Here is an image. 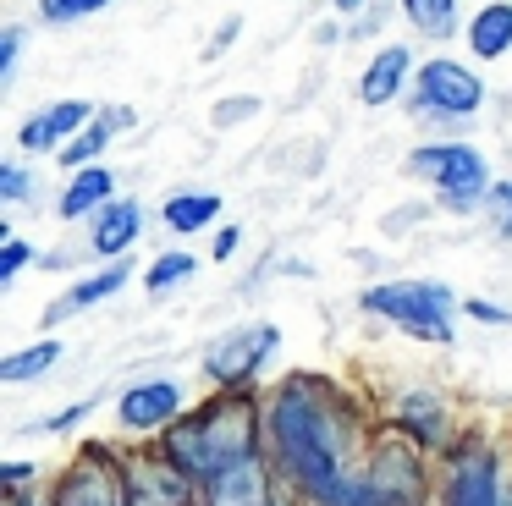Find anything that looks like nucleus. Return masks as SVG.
<instances>
[{"mask_svg":"<svg viewBox=\"0 0 512 506\" xmlns=\"http://www.w3.org/2000/svg\"><path fill=\"white\" fill-rule=\"evenodd\" d=\"M94 121V105L89 99H61V105H50L45 116L23 121V149H56V143H72L83 127Z\"/></svg>","mask_w":512,"mask_h":506,"instance_id":"f8f14e48","label":"nucleus"},{"mask_svg":"<svg viewBox=\"0 0 512 506\" xmlns=\"http://www.w3.org/2000/svg\"><path fill=\"white\" fill-rule=\"evenodd\" d=\"M402 11H408V22L419 33H452L457 28V0H402Z\"/></svg>","mask_w":512,"mask_h":506,"instance_id":"4be33fe9","label":"nucleus"},{"mask_svg":"<svg viewBox=\"0 0 512 506\" xmlns=\"http://www.w3.org/2000/svg\"><path fill=\"white\" fill-rule=\"evenodd\" d=\"M364 495L369 506H424V462L413 446L386 440L375 462L364 468Z\"/></svg>","mask_w":512,"mask_h":506,"instance_id":"39448f33","label":"nucleus"},{"mask_svg":"<svg viewBox=\"0 0 512 506\" xmlns=\"http://www.w3.org/2000/svg\"><path fill=\"white\" fill-rule=\"evenodd\" d=\"M270 440L303 495H314L320 506H369L364 473H353V462H347L353 418L331 385L309 380V374L281 385L270 396Z\"/></svg>","mask_w":512,"mask_h":506,"instance_id":"f257e3e1","label":"nucleus"},{"mask_svg":"<svg viewBox=\"0 0 512 506\" xmlns=\"http://www.w3.org/2000/svg\"><path fill=\"white\" fill-rule=\"evenodd\" d=\"M485 209H490V215H496V231H501V237H512V182L490 187Z\"/></svg>","mask_w":512,"mask_h":506,"instance_id":"a878e982","label":"nucleus"},{"mask_svg":"<svg viewBox=\"0 0 512 506\" xmlns=\"http://www.w3.org/2000/svg\"><path fill=\"white\" fill-rule=\"evenodd\" d=\"M446 506H501L496 490V457H490L479 440L452 451V468H446Z\"/></svg>","mask_w":512,"mask_h":506,"instance_id":"1a4fd4ad","label":"nucleus"},{"mask_svg":"<svg viewBox=\"0 0 512 506\" xmlns=\"http://www.w3.org/2000/svg\"><path fill=\"white\" fill-rule=\"evenodd\" d=\"M501 506H512V501H501Z\"/></svg>","mask_w":512,"mask_h":506,"instance_id":"c9c22d12","label":"nucleus"},{"mask_svg":"<svg viewBox=\"0 0 512 506\" xmlns=\"http://www.w3.org/2000/svg\"><path fill=\"white\" fill-rule=\"evenodd\" d=\"M468 44H474V55H485V61H496V55L512 50V6H485L474 17V28H468Z\"/></svg>","mask_w":512,"mask_h":506,"instance_id":"6ab92c4d","label":"nucleus"},{"mask_svg":"<svg viewBox=\"0 0 512 506\" xmlns=\"http://www.w3.org/2000/svg\"><path fill=\"white\" fill-rule=\"evenodd\" d=\"M50 506H127V473H116L100 451L78 457V468L56 484V501Z\"/></svg>","mask_w":512,"mask_h":506,"instance_id":"9d476101","label":"nucleus"},{"mask_svg":"<svg viewBox=\"0 0 512 506\" xmlns=\"http://www.w3.org/2000/svg\"><path fill=\"white\" fill-rule=\"evenodd\" d=\"M34 259V253H28V242H6V253H0V286H12L17 281V270H23V264Z\"/></svg>","mask_w":512,"mask_h":506,"instance_id":"bb28decb","label":"nucleus"},{"mask_svg":"<svg viewBox=\"0 0 512 506\" xmlns=\"http://www.w3.org/2000/svg\"><path fill=\"white\" fill-rule=\"evenodd\" d=\"M127 281H133V270H127V264H111V270H100V275H89V281H78L56 308H50V325H56V319H67V314H78V308H94V303H105V297H116Z\"/></svg>","mask_w":512,"mask_h":506,"instance_id":"f3484780","label":"nucleus"},{"mask_svg":"<svg viewBox=\"0 0 512 506\" xmlns=\"http://www.w3.org/2000/svg\"><path fill=\"white\" fill-rule=\"evenodd\" d=\"M0 193H6V198H28V171H23V165H6V171H0Z\"/></svg>","mask_w":512,"mask_h":506,"instance_id":"c756f323","label":"nucleus"},{"mask_svg":"<svg viewBox=\"0 0 512 506\" xmlns=\"http://www.w3.org/2000/svg\"><path fill=\"white\" fill-rule=\"evenodd\" d=\"M358 6H364V0H336V11H358Z\"/></svg>","mask_w":512,"mask_h":506,"instance_id":"f704fd0d","label":"nucleus"},{"mask_svg":"<svg viewBox=\"0 0 512 506\" xmlns=\"http://www.w3.org/2000/svg\"><path fill=\"white\" fill-rule=\"evenodd\" d=\"M259 110V99H221L215 105V127H232V121H248Z\"/></svg>","mask_w":512,"mask_h":506,"instance_id":"cd10ccee","label":"nucleus"},{"mask_svg":"<svg viewBox=\"0 0 512 506\" xmlns=\"http://www.w3.org/2000/svg\"><path fill=\"white\" fill-rule=\"evenodd\" d=\"M17 50H23V33H17V28H6V44H0V83H12Z\"/></svg>","mask_w":512,"mask_h":506,"instance_id":"c85d7f7f","label":"nucleus"},{"mask_svg":"<svg viewBox=\"0 0 512 506\" xmlns=\"http://www.w3.org/2000/svg\"><path fill=\"white\" fill-rule=\"evenodd\" d=\"M100 121H105V127H111V132H127V127H133L138 116H133V110H127V105H111V110H105Z\"/></svg>","mask_w":512,"mask_h":506,"instance_id":"473e14b6","label":"nucleus"},{"mask_svg":"<svg viewBox=\"0 0 512 506\" xmlns=\"http://www.w3.org/2000/svg\"><path fill=\"white\" fill-rule=\"evenodd\" d=\"M237 242H243V231H237V226H221V237H215V259H232Z\"/></svg>","mask_w":512,"mask_h":506,"instance_id":"2f4dec72","label":"nucleus"},{"mask_svg":"<svg viewBox=\"0 0 512 506\" xmlns=\"http://www.w3.org/2000/svg\"><path fill=\"white\" fill-rule=\"evenodd\" d=\"M193 484L171 457H133L127 468V506H193Z\"/></svg>","mask_w":512,"mask_h":506,"instance_id":"6e6552de","label":"nucleus"},{"mask_svg":"<svg viewBox=\"0 0 512 506\" xmlns=\"http://www.w3.org/2000/svg\"><path fill=\"white\" fill-rule=\"evenodd\" d=\"M61 358V341H34V347L12 352V358H0V380H39V374L50 369V363Z\"/></svg>","mask_w":512,"mask_h":506,"instance_id":"412c9836","label":"nucleus"},{"mask_svg":"<svg viewBox=\"0 0 512 506\" xmlns=\"http://www.w3.org/2000/svg\"><path fill=\"white\" fill-rule=\"evenodd\" d=\"M408 66H413L408 50H402V44H386V50L364 66V77H358V99H364L369 110L391 105V99L402 94V83H408Z\"/></svg>","mask_w":512,"mask_h":506,"instance_id":"4468645a","label":"nucleus"},{"mask_svg":"<svg viewBox=\"0 0 512 506\" xmlns=\"http://www.w3.org/2000/svg\"><path fill=\"white\" fill-rule=\"evenodd\" d=\"M138 231H144V209H138L133 198H111V204L94 215V253L122 259V253L138 242Z\"/></svg>","mask_w":512,"mask_h":506,"instance_id":"ddd939ff","label":"nucleus"},{"mask_svg":"<svg viewBox=\"0 0 512 506\" xmlns=\"http://www.w3.org/2000/svg\"><path fill=\"white\" fill-rule=\"evenodd\" d=\"M188 275H193V253H160V259L155 264H149V270H144V286H149V292H171V286H177V281H188Z\"/></svg>","mask_w":512,"mask_h":506,"instance_id":"b1692460","label":"nucleus"},{"mask_svg":"<svg viewBox=\"0 0 512 506\" xmlns=\"http://www.w3.org/2000/svg\"><path fill=\"white\" fill-rule=\"evenodd\" d=\"M364 308L380 319H391L397 330L419 341H452V286L441 281H386V286H369L364 292Z\"/></svg>","mask_w":512,"mask_h":506,"instance_id":"7ed1b4c3","label":"nucleus"},{"mask_svg":"<svg viewBox=\"0 0 512 506\" xmlns=\"http://www.w3.org/2000/svg\"><path fill=\"white\" fill-rule=\"evenodd\" d=\"M111 0H39V11H45V22H83L94 17V11H105Z\"/></svg>","mask_w":512,"mask_h":506,"instance_id":"393cba45","label":"nucleus"},{"mask_svg":"<svg viewBox=\"0 0 512 506\" xmlns=\"http://www.w3.org/2000/svg\"><path fill=\"white\" fill-rule=\"evenodd\" d=\"M160 215H166L171 231H182V237H188V231H204L215 215H221V193H177V198H166V209H160Z\"/></svg>","mask_w":512,"mask_h":506,"instance_id":"aec40b11","label":"nucleus"},{"mask_svg":"<svg viewBox=\"0 0 512 506\" xmlns=\"http://www.w3.org/2000/svg\"><path fill=\"white\" fill-rule=\"evenodd\" d=\"M204 506H270V479H265V462H243V468L221 473V479L204 484Z\"/></svg>","mask_w":512,"mask_h":506,"instance_id":"2eb2a0df","label":"nucleus"},{"mask_svg":"<svg viewBox=\"0 0 512 506\" xmlns=\"http://www.w3.org/2000/svg\"><path fill=\"white\" fill-rule=\"evenodd\" d=\"M397 424L413 429L424 446H435V440H446V407L435 402L430 391H413V396H402V402H397Z\"/></svg>","mask_w":512,"mask_h":506,"instance_id":"a211bd4d","label":"nucleus"},{"mask_svg":"<svg viewBox=\"0 0 512 506\" xmlns=\"http://www.w3.org/2000/svg\"><path fill=\"white\" fill-rule=\"evenodd\" d=\"M468 314H474V319H490V325H507V308H496V303H485V297H474V303H468Z\"/></svg>","mask_w":512,"mask_h":506,"instance_id":"7c9ffc66","label":"nucleus"},{"mask_svg":"<svg viewBox=\"0 0 512 506\" xmlns=\"http://www.w3.org/2000/svg\"><path fill=\"white\" fill-rule=\"evenodd\" d=\"M485 99V83H479L468 66L435 55L430 66H419V116H468Z\"/></svg>","mask_w":512,"mask_h":506,"instance_id":"0eeeda50","label":"nucleus"},{"mask_svg":"<svg viewBox=\"0 0 512 506\" xmlns=\"http://www.w3.org/2000/svg\"><path fill=\"white\" fill-rule=\"evenodd\" d=\"M276 347H281V330L276 325H243V330L221 336L210 352H204V374H210L215 385H243V380H254V374L276 358Z\"/></svg>","mask_w":512,"mask_h":506,"instance_id":"423d86ee","label":"nucleus"},{"mask_svg":"<svg viewBox=\"0 0 512 506\" xmlns=\"http://www.w3.org/2000/svg\"><path fill=\"white\" fill-rule=\"evenodd\" d=\"M111 171H105V165H83V171L78 176H72V187H67V193H61V220H83V215H89V209H105V204H111Z\"/></svg>","mask_w":512,"mask_h":506,"instance_id":"dca6fc26","label":"nucleus"},{"mask_svg":"<svg viewBox=\"0 0 512 506\" xmlns=\"http://www.w3.org/2000/svg\"><path fill=\"white\" fill-rule=\"evenodd\" d=\"M166 457L177 462L188 479L210 484L221 473L243 468L259 457V407L254 396H215L193 418H177L166 429Z\"/></svg>","mask_w":512,"mask_h":506,"instance_id":"f03ea898","label":"nucleus"},{"mask_svg":"<svg viewBox=\"0 0 512 506\" xmlns=\"http://www.w3.org/2000/svg\"><path fill=\"white\" fill-rule=\"evenodd\" d=\"M28 479H34V468H28V462H17V468H6V484H12V490H23Z\"/></svg>","mask_w":512,"mask_h":506,"instance_id":"72a5a7b5","label":"nucleus"},{"mask_svg":"<svg viewBox=\"0 0 512 506\" xmlns=\"http://www.w3.org/2000/svg\"><path fill=\"white\" fill-rule=\"evenodd\" d=\"M116 413H122V429H166L182 413V391L171 380H144L133 391H122Z\"/></svg>","mask_w":512,"mask_h":506,"instance_id":"9b49d317","label":"nucleus"},{"mask_svg":"<svg viewBox=\"0 0 512 506\" xmlns=\"http://www.w3.org/2000/svg\"><path fill=\"white\" fill-rule=\"evenodd\" d=\"M408 165L419 176H430L452 209H479L490 198V171L468 143H424V149H413Z\"/></svg>","mask_w":512,"mask_h":506,"instance_id":"20e7f679","label":"nucleus"},{"mask_svg":"<svg viewBox=\"0 0 512 506\" xmlns=\"http://www.w3.org/2000/svg\"><path fill=\"white\" fill-rule=\"evenodd\" d=\"M111 138H116V132L105 127L100 116H94V127H83L78 138H72L67 149H61V165H72V171H83V165H94V154H100V149H105V143H111Z\"/></svg>","mask_w":512,"mask_h":506,"instance_id":"5701e85b","label":"nucleus"}]
</instances>
